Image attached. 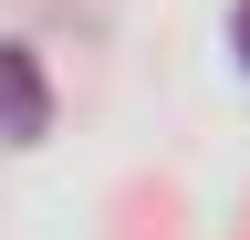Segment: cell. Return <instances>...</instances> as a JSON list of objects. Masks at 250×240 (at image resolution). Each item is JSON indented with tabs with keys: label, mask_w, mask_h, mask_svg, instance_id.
<instances>
[{
	"label": "cell",
	"mask_w": 250,
	"mask_h": 240,
	"mask_svg": "<svg viewBox=\"0 0 250 240\" xmlns=\"http://www.w3.org/2000/svg\"><path fill=\"white\" fill-rule=\"evenodd\" d=\"M0 136L11 146H42L52 136V94H42V63L21 42H0Z\"/></svg>",
	"instance_id": "cell-1"
},
{
	"label": "cell",
	"mask_w": 250,
	"mask_h": 240,
	"mask_svg": "<svg viewBox=\"0 0 250 240\" xmlns=\"http://www.w3.org/2000/svg\"><path fill=\"white\" fill-rule=\"evenodd\" d=\"M229 52H240V73H250V0L229 11Z\"/></svg>",
	"instance_id": "cell-2"
}]
</instances>
